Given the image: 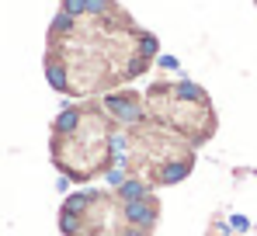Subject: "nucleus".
<instances>
[{"label":"nucleus","instance_id":"f257e3e1","mask_svg":"<svg viewBox=\"0 0 257 236\" xmlns=\"http://www.w3.org/2000/svg\"><path fill=\"white\" fill-rule=\"evenodd\" d=\"M101 111L111 122H118V125H139V122H146V104H143V97L136 90H115V94H108L101 101Z\"/></svg>","mask_w":257,"mask_h":236},{"label":"nucleus","instance_id":"f03ea898","mask_svg":"<svg viewBox=\"0 0 257 236\" xmlns=\"http://www.w3.org/2000/svg\"><path fill=\"white\" fill-rule=\"evenodd\" d=\"M122 219H125V226H136L143 233H153V226L160 222V201L153 195L139 198V201H125L122 205Z\"/></svg>","mask_w":257,"mask_h":236},{"label":"nucleus","instance_id":"7ed1b4c3","mask_svg":"<svg viewBox=\"0 0 257 236\" xmlns=\"http://www.w3.org/2000/svg\"><path fill=\"white\" fill-rule=\"evenodd\" d=\"M191 167H195V160L191 153H184V157H167L160 160V167H157V174H153V184H181L188 174H191Z\"/></svg>","mask_w":257,"mask_h":236},{"label":"nucleus","instance_id":"20e7f679","mask_svg":"<svg viewBox=\"0 0 257 236\" xmlns=\"http://www.w3.org/2000/svg\"><path fill=\"white\" fill-rule=\"evenodd\" d=\"M45 80L56 94H70V66L63 63V56H56L52 49L45 52Z\"/></svg>","mask_w":257,"mask_h":236},{"label":"nucleus","instance_id":"39448f33","mask_svg":"<svg viewBox=\"0 0 257 236\" xmlns=\"http://www.w3.org/2000/svg\"><path fill=\"white\" fill-rule=\"evenodd\" d=\"M111 7H115V0H63V4H59V11L70 14V18H77V21H80L84 14L87 18H101V14H108Z\"/></svg>","mask_w":257,"mask_h":236},{"label":"nucleus","instance_id":"423d86ee","mask_svg":"<svg viewBox=\"0 0 257 236\" xmlns=\"http://www.w3.org/2000/svg\"><path fill=\"white\" fill-rule=\"evenodd\" d=\"M146 195H153V181H143L139 174H128L125 181L115 188V198L125 205V201H139V198H146Z\"/></svg>","mask_w":257,"mask_h":236},{"label":"nucleus","instance_id":"0eeeda50","mask_svg":"<svg viewBox=\"0 0 257 236\" xmlns=\"http://www.w3.org/2000/svg\"><path fill=\"white\" fill-rule=\"evenodd\" d=\"M80 118H84V104H66L59 115L52 118V136H70V132H77Z\"/></svg>","mask_w":257,"mask_h":236},{"label":"nucleus","instance_id":"6e6552de","mask_svg":"<svg viewBox=\"0 0 257 236\" xmlns=\"http://www.w3.org/2000/svg\"><path fill=\"white\" fill-rule=\"evenodd\" d=\"M104 195L101 191H73V195L63 201V212H73V215H87L94 205H101Z\"/></svg>","mask_w":257,"mask_h":236},{"label":"nucleus","instance_id":"1a4fd4ad","mask_svg":"<svg viewBox=\"0 0 257 236\" xmlns=\"http://www.w3.org/2000/svg\"><path fill=\"white\" fill-rule=\"evenodd\" d=\"M171 97L181 101V104H209L205 90H202L198 83H191V80H177V83H171Z\"/></svg>","mask_w":257,"mask_h":236},{"label":"nucleus","instance_id":"9d476101","mask_svg":"<svg viewBox=\"0 0 257 236\" xmlns=\"http://www.w3.org/2000/svg\"><path fill=\"white\" fill-rule=\"evenodd\" d=\"M73 32H77V18H70V14L59 11V14L52 18V25H49V42H56V39L63 42V39H70Z\"/></svg>","mask_w":257,"mask_h":236},{"label":"nucleus","instance_id":"9b49d317","mask_svg":"<svg viewBox=\"0 0 257 236\" xmlns=\"http://www.w3.org/2000/svg\"><path fill=\"white\" fill-rule=\"evenodd\" d=\"M136 52H139L143 59H157V56H160V42H157V35L139 32V35H136Z\"/></svg>","mask_w":257,"mask_h":236},{"label":"nucleus","instance_id":"f8f14e48","mask_svg":"<svg viewBox=\"0 0 257 236\" xmlns=\"http://www.w3.org/2000/svg\"><path fill=\"white\" fill-rule=\"evenodd\" d=\"M125 177H128V167H115V163H111V167L104 170V181H108L111 188H118V184H122Z\"/></svg>","mask_w":257,"mask_h":236},{"label":"nucleus","instance_id":"ddd939ff","mask_svg":"<svg viewBox=\"0 0 257 236\" xmlns=\"http://www.w3.org/2000/svg\"><path fill=\"white\" fill-rule=\"evenodd\" d=\"M70 184H73V181H70L66 174H59V177H56V191H59V195H63V191H70Z\"/></svg>","mask_w":257,"mask_h":236},{"label":"nucleus","instance_id":"4468645a","mask_svg":"<svg viewBox=\"0 0 257 236\" xmlns=\"http://www.w3.org/2000/svg\"><path fill=\"white\" fill-rule=\"evenodd\" d=\"M157 63H160L164 70H177V59H174V56H157Z\"/></svg>","mask_w":257,"mask_h":236},{"label":"nucleus","instance_id":"2eb2a0df","mask_svg":"<svg viewBox=\"0 0 257 236\" xmlns=\"http://www.w3.org/2000/svg\"><path fill=\"white\" fill-rule=\"evenodd\" d=\"M118 236H150V233H143V229H136V226H122Z\"/></svg>","mask_w":257,"mask_h":236},{"label":"nucleus","instance_id":"dca6fc26","mask_svg":"<svg viewBox=\"0 0 257 236\" xmlns=\"http://www.w3.org/2000/svg\"><path fill=\"white\" fill-rule=\"evenodd\" d=\"M233 229H247V219L243 215H233Z\"/></svg>","mask_w":257,"mask_h":236}]
</instances>
